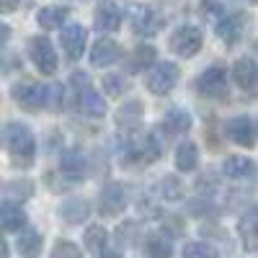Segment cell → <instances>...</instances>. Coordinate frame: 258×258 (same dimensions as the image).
I'll use <instances>...</instances> for the list:
<instances>
[{
  "instance_id": "cell-1",
  "label": "cell",
  "mask_w": 258,
  "mask_h": 258,
  "mask_svg": "<svg viewBox=\"0 0 258 258\" xmlns=\"http://www.w3.org/2000/svg\"><path fill=\"white\" fill-rule=\"evenodd\" d=\"M3 137H6V147H8V155L16 165L21 168H29L36 158V137L26 124H18L11 121L3 129Z\"/></svg>"
},
{
  "instance_id": "cell-2",
  "label": "cell",
  "mask_w": 258,
  "mask_h": 258,
  "mask_svg": "<svg viewBox=\"0 0 258 258\" xmlns=\"http://www.w3.org/2000/svg\"><path fill=\"white\" fill-rule=\"evenodd\" d=\"M73 88H75V106H78L80 114L93 116V119H101L106 114L103 96L91 85V78L85 73H75L73 75Z\"/></svg>"
},
{
  "instance_id": "cell-3",
  "label": "cell",
  "mask_w": 258,
  "mask_h": 258,
  "mask_svg": "<svg viewBox=\"0 0 258 258\" xmlns=\"http://www.w3.org/2000/svg\"><path fill=\"white\" fill-rule=\"evenodd\" d=\"M11 96L21 109H26V111H39V109H44V106H49V88L34 83V80H18L11 88Z\"/></svg>"
},
{
  "instance_id": "cell-4",
  "label": "cell",
  "mask_w": 258,
  "mask_h": 258,
  "mask_svg": "<svg viewBox=\"0 0 258 258\" xmlns=\"http://www.w3.org/2000/svg\"><path fill=\"white\" fill-rule=\"evenodd\" d=\"M160 153H163V140H160V135L158 132H147L145 137H140V140H135V142H129V147H126V153H124V160L126 163H155L158 158H160Z\"/></svg>"
},
{
  "instance_id": "cell-5",
  "label": "cell",
  "mask_w": 258,
  "mask_h": 258,
  "mask_svg": "<svg viewBox=\"0 0 258 258\" xmlns=\"http://www.w3.org/2000/svg\"><path fill=\"white\" fill-rule=\"evenodd\" d=\"M181 78V70L178 64L173 62H158L153 70H150L147 75V91L155 93V96H165L176 88V83Z\"/></svg>"
},
{
  "instance_id": "cell-6",
  "label": "cell",
  "mask_w": 258,
  "mask_h": 258,
  "mask_svg": "<svg viewBox=\"0 0 258 258\" xmlns=\"http://www.w3.org/2000/svg\"><path fill=\"white\" fill-rule=\"evenodd\" d=\"M197 91L204 96V98H214L220 101L227 96V73L225 68H220V64H212V68H207L204 73H199L197 78Z\"/></svg>"
},
{
  "instance_id": "cell-7",
  "label": "cell",
  "mask_w": 258,
  "mask_h": 258,
  "mask_svg": "<svg viewBox=\"0 0 258 258\" xmlns=\"http://www.w3.org/2000/svg\"><path fill=\"white\" fill-rule=\"evenodd\" d=\"M29 57L41 75H54L57 73V52H54L52 41L47 36L29 39Z\"/></svg>"
},
{
  "instance_id": "cell-8",
  "label": "cell",
  "mask_w": 258,
  "mask_h": 258,
  "mask_svg": "<svg viewBox=\"0 0 258 258\" xmlns=\"http://www.w3.org/2000/svg\"><path fill=\"white\" fill-rule=\"evenodd\" d=\"M129 21H132V31L137 36H155L163 26V18L155 8H150V6H129Z\"/></svg>"
},
{
  "instance_id": "cell-9",
  "label": "cell",
  "mask_w": 258,
  "mask_h": 258,
  "mask_svg": "<svg viewBox=\"0 0 258 258\" xmlns=\"http://www.w3.org/2000/svg\"><path fill=\"white\" fill-rule=\"evenodd\" d=\"M204 44V36L197 26H181L176 29L173 34H170V49H173L178 57H194V54H199Z\"/></svg>"
},
{
  "instance_id": "cell-10",
  "label": "cell",
  "mask_w": 258,
  "mask_h": 258,
  "mask_svg": "<svg viewBox=\"0 0 258 258\" xmlns=\"http://www.w3.org/2000/svg\"><path fill=\"white\" fill-rule=\"evenodd\" d=\"M121 18H124V13H121L116 0H101L93 11V24L98 31H119Z\"/></svg>"
},
{
  "instance_id": "cell-11",
  "label": "cell",
  "mask_w": 258,
  "mask_h": 258,
  "mask_svg": "<svg viewBox=\"0 0 258 258\" xmlns=\"http://www.w3.org/2000/svg\"><path fill=\"white\" fill-rule=\"evenodd\" d=\"M85 41H88V31H85L80 24H68L59 34V44H62V52L68 54V59H80L83 57Z\"/></svg>"
},
{
  "instance_id": "cell-12",
  "label": "cell",
  "mask_w": 258,
  "mask_h": 258,
  "mask_svg": "<svg viewBox=\"0 0 258 258\" xmlns=\"http://www.w3.org/2000/svg\"><path fill=\"white\" fill-rule=\"evenodd\" d=\"M232 78L240 85V91H245L248 96H258V64L248 57H240L232 64Z\"/></svg>"
},
{
  "instance_id": "cell-13",
  "label": "cell",
  "mask_w": 258,
  "mask_h": 258,
  "mask_svg": "<svg viewBox=\"0 0 258 258\" xmlns=\"http://www.w3.org/2000/svg\"><path fill=\"white\" fill-rule=\"evenodd\" d=\"M126 207V188L119 186V183H111L101 191L98 197V212L103 217H116L119 212H124Z\"/></svg>"
},
{
  "instance_id": "cell-14",
  "label": "cell",
  "mask_w": 258,
  "mask_h": 258,
  "mask_svg": "<svg viewBox=\"0 0 258 258\" xmlns=\"http://www.w3.org/2000/svg\"><path fill=\"white\" fill-rule=\"evenodd\" d=\"M225 132L227 137L235 142V145H240V147H253L258 135H255V126L248 116H232L227 124H225Z\"/></svg>"
},
{
  "instance_id": "cell-15",
  "label": "cell",
  "mask_w": 258,
  "mask_h": 258,
  "mask_svg": "<svg viewBox=\"0 0 258 258\" xmlns=\"http://www.w3.org/2000/svg\"><path fill=\"white\" fill-rule=\"evenodd\" d=\"M243 29H245V24H243L240 13H225L217 21V36H220V41L225 47H235V44H238L240 36H243Z\"/></svg>"
},
{
  "instance_id": "cell-16",
  "label": "cell",
  "mask_w": 258,
  "mask_h": 258,
  "mask_svg": "<svg viewBox=\"0 0 258 258\" xmlns=\"http://www.w3.org/2000/svg\"><path fill=\"white\" fill-rule=\"evenodd\" d=\"M59 173L70 181H80L85 178V158L78 147H68L59 155Z\"/></svg>"
},
{
  "instance_id": "cell-17",
  "label": "cell",
  "mask_w": 258,
  "mask_h": 258,
  "mask_svg": "<svg viewBox=\"0 0 258 258\" xmlns=\"http://www.w3.org/2000/svg\"><path fill=\"white\" fill-rule=\"evenodd\" d=\"M222 173L232 181H245V178L255 176V163L245 155H230L222 163Z\"/></svg>"
},
{
  "instance_id": "cell-18",
  "label": "cell",
  "mask_w": 258,
  "mask_h": 258,
  "mask_svg": "<svg viewBox=\"0 0 258 258\" xmlns=\"http://www.w3.org/2000/svg\"><path fill=\"white\" fill-rule=\"evenodd\" d=\"M238 232H240V240L248 250H258V204L250 207L240 217Z\"/></svg>"
},
{
  "instance_id": "cell-19",
  "label": "cell",
  "mask_w": 258,
  "mask_h": 258,
  "mask_svg": "<svg viewBox=\"0 0 258 258\" xmlns=\"http://www.w3.org/2000/svg\"><path fill=\"white\" fill-rule=\"evenodd\" d=\"M121 57V49L114 39H98L93 49H91V62L96 68H106V64H114Z\"/></svg>"
},
{
  "instance_id": "cell-20",
  "label": "cell",
  "mask_w": 258,
  "mask_h": 258,
  "mask_svg": "<svg viewBox=\"0 0 258 258\" xmlns=\"http://www.w3.org/2000/svg\"><path fill=\"white\" fill-rule=\"evenodd\" d=\"M0 225H3L6 232H21L26 225V212L13 202H6L0 207Z\"/></svg>"
},
{
  "instance_id": "cell-21",
  "label": "cell",
  "mask_w": 258,
  "mask_h": 258,
  "mask_svg": "<svg viewBox=\"0 0 258 258\" xmlns=\"http://www.w3.org/2000/svg\"><path fill=\"white\" fill-rule=\"evenodd\" d=\"M88 214H91V204L85 199H78V197L62 202V207H59V217L64 222H70V225H80Z\"/></svg>"
},
{
  "instance_id": "cell-22",
  "label": "cell",
  "mask_w": 258,
  "mask_h": 258,
  "mask_svg": "<svg viewBox=\"0 0 258 258\" xmlns=\"http://www.w3.org/2000/svg\"><path fill=\"white\" fill-rule=\"evenodd\" d=\"M41 245H44V235L39 230H24L18 238V253L21 258H39L41 255Z\"/></svg>"
},
{
  "instance_id": "cell-23",
  "label": "cell",
  "mask_w": 258,
  "mask_h": 258,
  "mask_svg": "<svg viewBox=\"0 0 258 258\" xmlns=\"http://www.w3.org/2000/svg\"><path fill=\"white\" fill-rule=\"evenodd\" d=\"M68 18H70V8H64V6H47L36 13L39 26H44V29H62V24Z\"/></svg>"
},
{
  "instance_id": "cell-24",
  "label": "cell",
  "mask_w": 258,
  "mask_h": 258,
  "mask_svg": "<svg viewBox=\"0 0 258 258\" xmlns=\"http://www.w3.org/2000/svg\"><path fill=\"white\" fill-rule=\"evenodd\" d=\"M153 62H155V49L150 44H140L132 54L126 57V73H142Z\"/></svg>"
},
{
  "instance_id": "cell-25",
  "label": "cell",
  "mask_w": 258,
  "mask_h": 258,
  "mask_svg": "<svg viewBox=\"0 0 258 258\" xmlns=\"http://www.w3.org/2000/svg\"><path fill=\"white\" fill-rule=\"evenodd\" d=\"M197 165H199V147L194 142L178 145V150H176V168L183 170V173H191V170H197Z\"/></svg>"
},
{
  "instance_id": "cell-26",
  "label": "cell",
  "mask_w": 258,
  "mask_h": 258,
  "mask_svg": "<svg viewBox=\"0 0 258 258\" xmlns=\"http://www.w3.org/2000/svg\"><path fill=\"white\" fill-rule=\"evenodd\" d=\"M163 126L168 129V135H186L188 129H191V116H188L183 109L173 106V109H170V111L165 114Z\"/></svg>"
},
{
  "instance_id": "cell-27",
  "label": "cell",
  "mask_w": 258,
  "mask_h": 258,
  "mask_svg": "<svg viewBox=\"0 0 258 258\" xmlns=\"http://www.w3.org/2000/svg\"><path fill=\"white\" fill-rule=\"evenodd\" d=\"M145 250L153 255V258H170L173 255V243H170V238H165V235H150L147 243H145Z\"/></svg>"
},
{
  "instance_id": "cell-28",
  "label": "cell",
  "mask_w": 258,
  "mask_h": 258,
  "mask_svg": "<svg viewBox=\"0 0 258 258\" xmlns=\"http://www.w3.org/2000/svg\"><path fill=\"white\" fill-rule=\"evenodd\" d=\"M106 240H109V235H106V230L101 225H91L88 230H85V238H83L85 248L93 250V253H103L106 250Z\"/></svg>"
},
{
  "instance_id": "cell-29",
  "label": "cell",
  "mask_w": 258,
  "mask_h": 258,
  "mask_svg": "<svg viewBox=\"0 0 258 258\" xmlns=\"http://www.w3.org/2000/svg\"><path fill=\"white\" fill-rule=\"evenodd\" d=\"M160 197L165 202H178L183 197V183L176 178V176H165L160 181Z\"/></svg>"
},
{
  "instance_id": "cell-30",
  "label": "cell",
  "mask_w": 258,
  "mask_h": 258,
  "mask_svg": "<svg viewBox=\"0 0 258 258\" xmlns=\"http://www.w3.org/2000/svg\"><path fill=\"white\" fill-rule=\"evenodd\" d=\"M183 258H217V250H214L209 243H199V240H194V243H186L183 245Z\"/></svg>"
},
{
  "instance_id": "cell-31",
  "label": "cell",
  "mask_w": 258,
  "mask_h": 258,
  "mask_svg": "<svg viewBox=\"0 0 258 258\" xmlns=\"http://www.w3.org/2000/svg\"><path fill=\"white\" fill-rule=\"evenodd\" d=\"M101 85H103V93H106V96H111V98H119V96L126 91V80H124V75H103Z\"/></svg>"
},
{
  "instance_id": "cell-32",
  "label": "cell",
  "mask_w": 258,
  "mask_h": 258,
  "mask_svg": "<svg viewBox=\"0 0 258 258\" xmlns=\"http://www.w3.org/2000/svg\"><path fill=\"white\" fill-rule=\"evenodd\" d=\"M49 258H83V253H80V248H78L75 243H70V240H57Z\"/></svg>"
},
{
  "instance_id": "cell-33",
  "label": "cell",
  "mask_w": 258,
  "mask_h": 258,
  "mask_svg": "<svg viewBox=\"0 0 258 258\" xmlns=\"http://www.w3.org/2000/svg\"><path fill=\"white\" fill-rule=\"evenodd\" d=\"M31 191H34V183L31 181H11L6 186V197H16V199H29L31 197Z\"/></svg>"
},
{
  "instance_id": "cell-34",
  "label": "cell",
  "mask_w": 258,
  "mask_h": 258,
  "mask_svg": "<svg viewBox=\"0 0 258 258\" xmlns=\"http://www.w3.org/2000/svg\"><path fill=\"white\" fill-rule=\"evenodd\" d=\"M199 13H202V18H212L214 24L225 16V11H222V6L217 3V0H202V3H199Z\"/></svg>"
},
{
  "instance_id": "cell-35",
  "label": "cell",
  "mask_w": 258,
  "mask_h": 258,
  "mask_svg": "<svg viewBox=\"0 0 258 258\" xmlns=\"http://www.w3.org/2000/svg\"><path fill=\"white\" fill-rule=\"evenodd\" d=\"M31 0H0V11L3 13H13L18 8H29Z\"/></svg>"
},
{
  "instance_id": "cell-36",
  "label": "cell",
  "mask_w": 258,
  "mask_h": 258,
  "mask_svg": "<svg viewBox=\"0 0 258 258\" xmlns=\"http://www.w3.org/2000/svg\"><path fill=\"white\" fill-rule=\"evenodd\" d=\"M98 258H121V255H119V253H106V250H103V253H98Z\"/></svg>"
},
{
  "instance_id": "cell-37",
  "label": "cell",
  "mask_w": 258,
  "mask_h": 258,
  "mask_svg": "<svg viewBox=\"0 0 258 258\" xmlns=\"http://www.w3.org/2000/svg\"><path fill=\"white\" fill-rule=\"evenodd\" d=\"M250 3H258V0H250Z\"/></svg>"
}]
</instances>
